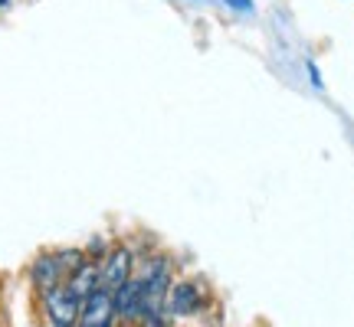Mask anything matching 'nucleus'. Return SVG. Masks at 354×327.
Listing matches in <instances>:
<instances>
[{
	"instance_id": "5",
	"label": "nucleus",
	"mask_w": 354,
	"mask_h": 327,
	"mask_svg": "<svg viewBox=\"0 0 354 327\" xmlns=\"http://www.w3.org/2000/svg\"><path fill=\"white\" fill-rule=\"evenodd\" d=\"M115 311L122 317H128V321L145 315V281L141 278H135V281L128 278L125 285L115 291Z\"/></svg>"
},
{
	"instance_id": "7",
	"label": "nucleus",
	"mask_w": 354,
	"mask_h": 327,
	"mask_svg": "<svg viewBox=\"0 0 354 327\" xmlns=\"http://www.w3.org/2000/svg\"><path fill=\"white\" fill-rule=\"evenodd\" d=\"M167 298H171L167 304H171L174 315H194L201 308V295H197V288L190 281H177L174 288L167 291Z\"/></svg>"
},
{
	"instance_id": "4",
	"label": "nucleus",
	"mask_w": 354,
	"mask_h": 327,
	"mask_svg": "<svg viewBox=\"0 0 354 327\" xmlns=\"http://www.w3.org/2000/svg\"><path fill=\"white\" fill-rule=\"evenodd\" d=\"M128 278H131V252L128 249H115L109 252V259H105V265H102L99 272V281H102V291H118L122 285H125Z\"/></svg>"
},
{
	"instance_id": "11",
	"label": "nucleus",
	"mask_w": 354,
	"mask_h": 327,
	"mask_svg": "<svg viewBox=\"0 0 354 327\" xmlns=\"http://www.w3.org/2000/svg\"><path fill=\"white\" fill-rule=\"evenodd\" d=\"M7 3H10V0H0V7H7Z\"/></svg>"
},
{
	"instance_id": "2",
	"label": "nucleus",
	"mask_w": 354,
	"mask_h": 327,
	"mask_svg": "<svg viewBox=\"0 0 354 327\" xmlns=\"http://www.w3.org/2000/svg\"><path fill=\"white\" fill-rule=\"evenodd\" d=\"M145 281V315L141 317H158L161 315V308H165V298L167 291H171V278H167V262L165 259H158L151 265V272L141 278Z\"/></svg>"
},
{
	"instance_id": "1",
	"label": "nucleus",
	"mask_w": 354,
	"mask_h": 327,
	"mask_svg": "<svg viewBox=\"0 0 354 327\" xmlns=\"http://www.w3.org/2000/svg\"><path fill=\"white\" fill-rule=\"evenodd\" d=\"M43 301H46V315H50V321L56 327H73L79 324V298L73 295V288L69 285H56L53 291H46L43 295Z\"/></svg>"
},
{
	"instance_id": "3",
	"label": "nucleus",
	"mask_w": 354,
	"mask_h": 327,
	"mask_svg": "<svg viewBox=\"0 0 354 327\" xmlns=\"http://www.w3.org/2000/svg\"><path fill=\"white\" fill-rule=\"evenodd\" d=\"M115 315H118L115 311V298L109 291L95 288L79 308V327H112Z\"/></svg>"
},
{
	"instance_id": "10",
	"label": "nucleus",
	"mask_w": 354,
	"mask_h": 327,
	"mask_svg": "<svg viewBox=\"0 0 354 327\" xmlns=\"http://www.w3.org/2000/svg\"><path fill=\"white\" fill-rule=\"evenodd\" d=\"M308 72H312V82H315V86H322V76H318V69H315V63H308Z\"/></svg>"
},
{
	"instance_id": "9",
	"label": "nucleus",
	"mask_w": 354,
	"mask_h": 327,
	"mask_svg": "<svg viewBox=\"0 0 354 327\" xmlns=\"http://www.w3.org/2000/svg\"><path fill=\"white\" fill-rule=\"evenodd\" d=\"M227 3L233 7V10H243V13L253 10V0H227Z\"/></svg>"
},
{
	"instance_id": "6",
	"label": "nucleus",
	"mask_w": 354,
	"mask_h": 327,
	"mask_svg": "<svg viewBox=\"0 0 354 327\" xmlns=\"http://www.w3.org/2000/svg\"><path fill=\"white\" fill-rule=\"evenodd\" d=\"M59 278H63V265H59V259H53V255H39L37 262H33V285H37L43 295L56 288V285H59Z\"/></svg>"
},
{
	"instance_id": "8",
	"label": "nucleus",
	"mask_w": 354,
	"mask_h": 327,
	"mask_svg": "<svg viewBox=\"0 0 354 327\" xmlns=\"http://www.w3.org/2000/svg\"><path fill=\"white\" fill-rule=\"evenodd\" d=\"M95 281H99V268L92 262H82L76 272H73V278H69V288H73L76 298H88V295L95 291Z\"/></svg>"
}]
</instances>
